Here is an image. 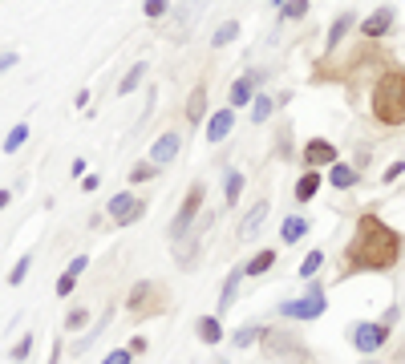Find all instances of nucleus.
Masks as SVG:
<instances>
[{
	"label": "nucleus",
	"instance_id": "f257e3e1",
	"mask_svg": "<svg viewBox=\"0 0 405 364\" xmlns=\"http://www.w3.org/2000/svg\"><path fill=\"white\" fill-rule=\"evenodd\" d=\"M401 235L389 227L381 215L361 211L356 215V231L344 247V271L340 275H356V271H389L401 264Z\"/></svg>",
	"mask_w": 405,
	"mask_h": 364
},
{
	"label": "nucleus",
	"instance_id": "f03ea898",
	"mask_svg": "<svg viewBox=\"0 0 405 364\" xmlns=\"http://www.w3.org/2000/svg\"><path fill=\"white\" fill-rule=\"evenodd\" d=\"M369 114H373V122L385 126V130L405 126V69L401 65H385L373 77Z\"/></svg>",
	"mask_w": 405,
	"mask_h": 364
},
{
	"label": "nucleus",
	"instance_id": "7ed1b4c3",
	"mask_svg": "<svg viewBox=\"0 0 405 364\" xmlns=\"http://www.w3.org/2000/svg\"><path fill=\"white\" fill-rule=\"evenodd\" d=\"M324 308H328V304H324V287H320L316 280H312V283H308V296H300V299H284V304H280L275 312L284 316V320H320Z\"/></svg>",
	"mask_w": 405,
	"mask_h": 364
},
{
	"label": "nucleus",
	"instance_id": "20e7f679",
	"mask_svg": "<svg viewBox=\"0 0 405 364\" xmlns=\"http://www.w3.org/2000/svg\"><path fill=\"white\" fill-rule=\"evenodd\" d=\"M389 328H393V324H385V320H361V324H353L349 340H353L356 352L373 356L377 348H385V344H389Z\"/></svg>",
	"mask_w": 405,
	"mask_h": 364
},
{
	"label": "nucleus",
	"instance_id": "39448f33",
	"mask_svg": "<svg viewBox=\"0 0 405 364\" xmlns=\"http://www.w3.org/2000/svg\"><path fill=\"white\" fill-rule=\"evenodd\" d=\"M106 215L113 219V227H130L146 215V199H138L134 190H118L110 202H106Z\"/></svg>",
	"mask_w": 405,
	"mask_h": 364
},
{
	"label": "nucleus",
	"instance_id": "423d86ee",
	"mask_svg": "<svg viewBox=\"0 0 405 364\" xmlns=\"http://www.w3.org/2000/svg\"><path fill=\"white\" fill-rule=\"evenodd\" d=\"M203 199H207V190H203V182H194L191 190H187V199L178 202V215H175V223H170V235H187L194 227V219L203 215Z\"/></svg>",
	"mask_w": 405,
	"mask_h": 364
},
{
	"label": "nucleus",
	"instance_id": "0eeeda50",
	"mask_svg": "<svg viewBox=\"0 0 405 364\" xmlns=\"http://www.w3.org/2000/svg\"><path fill=\"white\" fill-rule=\"evenodd\" d=\"M393 20H397V8L393 4H377L365 20H356V33L365 37V41H381L393 29Z\"/></svg>",
	"mask_w": 405,
	"mask_h": 364
},
{
	"label": "nucleus",
	"instance_id": "6e6552de",
	"mask_svg": "<svg viewBox=\"0 0 405 364\" xmlns=\"http://www.w3.org/2000/svg\"><path fill=\"white\" fill-rule=\"evenodd\" d=\"M300 158H304V166H312V170H320V166H332V162H340V150L328 142V138H308L304 146H300Z\"/></svg>",
	"mask_w": 405,
	"mask_h": 364
},
{
	"label": "nucleus",
	"instance_id": "1a4fd4ad",
	"mask_svg": "<svg viewBox=\"0 0 405 364\" xmlns=\"http://www.w3.org/2000/svg\"><path fill=\"white\" fill-rule=\"evenodd\" d=\"M263 77V73H256V69H247V73H239L235 82H231V89H227V105L231 110H251V101H256V82Z\"/></svg>",
	"mask_w": 405,
	"mask_h": 364
},
{
	"label": "nucleus",
	"instance_id": "9d476101",
	"mask_svg": "<svg viewBox=\"0 0 405 364\" xmlns=\"http://www.w3.org/2000/svg\"><path fill=\"white\" fill-rule=\"evenodd\" d=\"M235 122H239V110H231V105H223V110H215V114H207V122H203V138H207L211 146H215V142H223L227 134L235 130Z\"/></svg>",
	"mask_w": 405,
	"mask_h": 364
},
{
	"label": "nucleus",
	"instance_id": "9b49d317",
	"mask_svg": "<svg viewBox=\"0 0 405 364\" xmlns=\"http://www.w3.org/2000/svg\"><path fill=\"white\" fill-rule=\"evenodd\" d=\"M154 308H162V299H158V292H154V283H150V280L134 283V292H130V316H134V320H142V316H158Z\"/></svg>",
	"mask_w": 405,
	"mask_h": 364
},
{
	"label": "nucleus",
	"instance_id": "f8f14e48",
	"mask_svg": "<svg viewBox=\"0 0 405 364\" xmlns=\"http://www.w3.org/2000/svg\"><path fill=\"white\" fill-rule=\"evenodd\" d=\"M203 8H207V0H178L175 8H170V13H175V37L178 41H187V37H191V29L194 25H199V17H203Z\"/></svg>",
	"mask_w": 405,
	"mask_h": 364
},
{
	"label": "nucleus",
	"instance_id": "ddd939ff",
	"mask_svg": "<svg viewBox=\"0 0 405 364\" xmlns=\"http://www.w3.org/2000/svg\"><path fill=\"white\" fill-rule=\"evenodd\" d=\"M356 20H361V17H356L353 8L337 13V17H332V25H328V37H324V53H337V49H340V41H344V37L356 29Z\"/></svg>",
	"mask_w": 405,
	"mask_h": 364
},
{
	"label": "nucleus",
	"instance_id": "4468645a",
	"mask_svg": "<svg viewBox=\"0 0 405 364\" xmlns=\"http://www.w3.org/2000/svg\"><path fill=\"white\" fill-rule=\"evenodd\" d=\"M178 150H182V134H178V130H166V134L158 138V142L150 146V162H158V166L175 162V158H178Z\"/></svg>",
	"mask_w": 405,
	"mask_h": 364
},
{
	"label": "nucleus",
	"instance_id": "2eb2a0df",
	"mask_svg": "<svg viewBox=\"0 0 405 364\" xmlns=\"http://www.w3.org/2000/svg\"><path fill=\"white\" fill-rule=\"evenodd\" d=\"M320 186H324V174L320 170H312V166H304V174L296 178L292 195H296V202H312L316 195H320Z\"/></svg>",
	"mask_w": 405,
	"mask_h": 364
},
{
	"label": "nucleus",
	"instance_id": "dca6fc26",
	"mask_svg": "<svg viewBox=\"0 0 405 364\" xmlns=\"http://www.w3.org/2000/svg\"><path fill=\"white\" fill-rule=\"evenodd\" d=\"M268 215H272V202L268 199H259V202H251V211H247V219L239 223V239H251V235L268 223Z\"/></svg>",
	"mask_w": 405,
	"mask_h": 364
},
{
	"label": "nucleus",
	"instance_id": "f3484780",
	"mask_svg": "<svg viewBox=\"0 0 405 364\" xmlns=\"http://www.w3.org/2000/svg\"><path fill=\"white\" fill-rule=\"evenodd\" d=\"M356 182H361V170L353 162H332L328 166V186H337V190H353Z\"/></svg>",
	"mask_w": 405,
	"mask_h": 364
},
{
	"label": "nucleus",
	"instance_id": "a211bd4d",
	"mask_svg": "<svg viewBox=\"0 0 405 364\" xmlns=\"http://www.w3.org/2000/svg\"><path fill=\"white\" fill-rule=\"evenodd\" d=\"M207 122V85L199 82L187 98V126H203Z\"/></svg>",
	"mask_w": 405,
	"mask_h": 364
},
{
	"label": "nucleus",
	"instance_id": "6ab92c4d",
	"mask_svg": "<svg viewBox=\"0 0 405 364\" xmlns=\"http://www.w3.org/2000/svg\"><path fill=\"white\" fill-rule=\"evenodd\" d=\"M304 235H308V215H288V219H284V227H280V239H284V247L300 243Z\"/></svg>",
	"mask_w": 405,
	"mask_h": 364
},
{
	"label": "nucleus",
	"instance_id": "aec40b11",
	"mask_svg": "<svg viewBox=\"0 0 405 364\" xmlns=\"http://www.w3.org/2000/svg\"><path fill=\"white\" fill-rule=\"evenodd\" d=\"M194 332H199V340H203V344H219V340H223V324H219V316H199V320H194Z\"/></svg>",
	"mask_w": 405,
	"mask_h": 364
},
{
	"label": "nucleus",
	"instance_id": "412c9836",
	"mask_svg": "<svg viewBox=\"0 0 405 364\" xmlns=\"http://www.w3.org/2000/svg\"><path fill=\"white\" fill-rule=\"evenodd\" d=\"M243 280H247V275H243V267H231V275H227V283H223V296H219V312H227V308L235 304Z\"/></svg>",
	"mask_w": 405,
	"mask_h": 364
},
{
	"label": "nucleus",
	"instance_id": "4be33fe9",
	"mask_svg": "<svg viewBox=\"0 0 405 364\" xmlns=\"http://www.w3.org/2000/svg\"><path fill=\"white\" fill-rule=\"evenodd\" d=\"M146 82V61H134V65L126 69V77L118 82V98H126V93H134L138 85Z\"/></svg>",
	"mask_w": 405,
	"mask_h": 364
},
{
	"label": "nucleus",
	"instance_id": "5701e85b",
	"mask_svg": "<svg viewBox=\"0 0 405 364\" xmlns=\"http://www.w3.org/2000/svg\"><path fill=\"white\" fill-rule=\"evenodd\" d=\"M272 264H275V247H268V251H259V255H251V259L243 264V275H247V280H256V275H263Z\"/></svg>",
	"mask_w": 405,
	"mask_h": 364
},
{
	"label": "nucleus",
	"instance_id": "b1692460",
	"mask_svg": "<svg viewBox=\"0 0 405 364\" xmlns=\"http://www.w3.org/2000/svg\"><path fill=\"white\" fill-rule=\"evenodd\" d=\"M243 195V170H227L223 174V202L227 207H235Z\"/></svg>",
	"mask_w": 405,
	"mask_h": 364
},
{
	"label": "nucleus",
	"instance_id": "393cba45",
	"mask_svg": "<svg viewBox=\"0 0 405 364\" xmlns=\"http://www.w3.org/2000/svg\"><path fill=\"white\" fill-rule=\"evenodd\" d=\"M235 37H239V20H223V25L211 33V49H227Z\"/></svg>",
	"mask_w": 405,
	"mask_h": 364
},
{
	"label": "nucleus",
	"instance_id": "a878e982",
	"mask_svg": "<svg viewBox=\"0 0 405 364\" xmlns=\"http://www.w3.org/2000/svg\"><path fill=\"white\" fill-rule=\"evenodd\" d=\"M263 336H268L263 324H247V328H239L235 336H231V344H235V348H251L256 340H263Z\"/></svg>",
	"mask_w": 405,
	"mask_h": 364
},
{
	"label": "nucleus",
	"instance_id": "bb28decb",
	"mask_svg": "<svg viewBox=\"0 0 405 364\" xmlns=\"http://www.w3.org/2000/svg\"><path fill=\"white\" fill-rule=\"evenodd\" d=\"M25 142H29V122H16L13 130L4 134V154H16Z\"/></svg>",
	"mask_w": 405,
	"mask_h": 364
},
{
	"label": "nucleus",
	"instance_id": "cd10ccee",
	"mask_svg": "<svg viewBox=\"0 0 405 364\" xmlns=\"http://www.w3.org/2000/svg\"><path fill=\"white\" fill-rule=\"evenodd\" d=\"M272 114H275V101L268 98V93H256V101H251V122H256V126H263Z\"/></svg>",
	"mask_w": 405,
	"mask_h": 364
},
{
	"label": "nucleus",
	"instance_id": "c85d7f7f",
	"mask_svg": "<svg viewBox=\"0 0 405 364\" xmlns=\"http://www.w3.org/2000/svg\"><path fill=\"white\" fill-rule=\"evenodd\" d=\"M154 174H158V162H150V158H142V162H134V166H130V182H134V186L150 182Z\"/></svg>",
	"mask_w": 405,
	"mask_h": 364
},
{
	"label": "nucleus",
	"instance_id": "c756f323",
	"mask_svg": "<svg viewBox=\"0 0 405 364\" xmlns=\"http://www.w3.org/2000/svg\"><path fill=\"white\" fill-rule=\"evenodd\" d=\"M308 8H312L308 0H284V4H280V20H304Z\"/></svg>",
	"mask_w": 405,
	"mask_h": 364
},
{
	"label": "nucleus",
	"instance_id": "7c9ffc66",
	"mask_svg": "<svg viewBox=\"0 0 405 364\" xmlns=\"http://www.w3.org/2000/svg\"><path fill=\"white\" fill-rule=\"evenodd\" d=\"M320 264H324V251H308L304 264H300V280H312V275L320 271Z\"/></svg>",
	"mask_w": 405,
	"mask_h": 364
},
{
	"label": "nucleus",
	"instance_id": "2f4dec72",
	"mask_svg": "<svg viewBox=\"0 0 405 364\" xmlns=\"http://www.w3.org/2000/svg\"><path fill=\"white\" fill-rule=\"evenodd\" d=\"M32 344H37V340H32V332H25V336L13 344V352H8V356H13L16 364H25V360H29V352H32Z\"/></svg>",
	"mask_w": 405,
	"mask_h": 364
},
{
	"label": "nucleus",
	"instance_id": "473e14b6",
	"mask_svg": "<svg viewBox=\"0 0 405 364\" xmlns=\"http://www.w3.org/2000/svg\"><path fill=\"white\" fill-rule=\"evenodd\" d=\"M142 13H146V20H162L170 13V0H142Z\"/></svg>",
	"mask_w": 405,
	"mask_h": 364
},
{
	"label": "nucleus",
	"instance_id": "72a5a7b5",
	"mask_svg": "<svg viewBox=\"0 0 405 364\" xmlns=\"http://www.w3.org/2000/svg\"><path fill=\"white\" fill-rule=\"evenodd\" d=\"M89 324V312L85 308H69V316H65V332H81Z\"/></svg>",
	"mask_w": 405,
	"mask_h": 364
},
{
	"label": "nucleus",
	"instance_id": "f704fd0d",
	"mask_svg": "<svg viewBox=\"0 0 405 364\" xmlns=\"http://www.w3.org/2000/svg\"><path fill=\"white\" fill-rule=\"evenodd\" d=\"M29 267H32V255H20V259H16V267L8 271V283H13V287H20V283H25V275H29Z\"/></svg>",
	"mask_w": 405,
	"mask_h": 364
},
{
	"label": "nucleus",
	"instance_id": "c9c22d12",
	"mask_svg": "<svg viewBox=\"0 0 405 364\" xmlns=\"http://www.w3.org/2000/svg\"><path fill=\"white\" fill-rule=\"evenodd\" d=\"M101 364H134V352L130 348H113V352L101 356Z\"/></svg>",
	"mask_w": 405,
	"mask_h": 364
},
{
	"label": "nucleus",
	"instance_id": "e433bc0d",
	"mask_svg": "<svg viewBox=\"0 0 405 364\" xmlns=\"http://www.w3.org/2000/svg\"><path fill=\"white\" fill-rule=\"evenodd\" d=\"M73 287H77V275L73 271H61V280H57V296H73Z\"/></svg>",
	"mask_w": 405,
	"mask_h": 364
},
{
	"label": "nucleus",
	"instance_id": "4c0bfd02",
	"mask_svg": "<svg viewBox=\"0 0 405 364\" xmlns=\"http://www.w3.org/2000/svg\"><path fill=\"white\" fill-rule=\"evenodd\" d=\"M401 174H405V158H397V162H389V166H385V174H381V182L389 186V182H397Z\"/></svg>",
	"mask_w": 405,
	"mask_h": 364
},
{
	"label": "nucleus",
	"instance_id": "58836bf2",
	"mask_svg": "<svg viewBox=\"0 0 405 364\" xmlns=\"http://www.w3.org/2000/svg\"><path fill=\"white\" fill-rule=\"evenodd\" d=\"M280 158H296V150L288 146V122L280 126Z\"/></svg>",
	"mask_w": 405,
	"mask_h": 364
},
{
	"label": "nucleus",
	"instance_id": "ea45409f",
	"mask_svg": "<svg viewBox=\"0 0 405 364\" xmlns=\"http://www.w3.org/2000/svg\"><path fill=\"white\" fill-rule=\"evenodd\" d=\"M85 264H89V259H85V255H73V259H69V267H65V271H73V275H81V271H85Z\"/></svg>",
	"mask_w": 405,
	"mask_h": 364
},
{
	"label": "nucleus",
	"instance_id": "a19ab883",
	"mask_svg": "<svg viewBox=\"0 0 405 364\" xmlns=\"http://www.w3.org/2000/svg\"><path fill=\"white\" fill-rule=\"evenodd\" d=\"M146 348H150V340H146V336H134V340H130V352H134V356H142Z\"/></svg>",
	"mask_w": 405,
	"mask_h": 364
},
{
	"label": "nucleus",
	"instance_id": "79ce46f5",
	"mask_svg": "<svg viewBox=\"0 0 405 364\" xmlns=\"http://www.w3.org/2000/svg\"><path fill=\"white\" fill-rule=\"evenodd\" d=\"M69 174H73V178H85V158H73V162H69Z\"/></svg>",
	"mask_w": 405,
	"mask_h": 364
},
{
	"label": "nucleus",
	"instance_id": "37998d69",
	"mask_svg": "<svg viewBox=\"0 0 405 364\" xmlns=\"http://www.w3.org/2000/svg\"><path fill=\"white\" fill-rule=\"evenodd\" d=\"M97 186H101V178H97V174H85V178H81V190H89V195H94Z\"/></svg>",
	"mask_w": 405,
	"mask_h": 364
},
{
	"label": "nucleus",
	"instance_id": "c03bdc74",
	"mask_svg": "<svg viewBox=\"0 0 405 364\" xmlns=\"http://www.w3.org/2000/svg\"><path fill=\"white\" fill-rule=\"evenodd\" d=\"M16 65V53H0V73H4V69H13Z\"/></svg>",
	"mask_w": 405,
	"mask_h": 364
},
{
	"label": "nucleus",
	"instance_id": "a18cd8bd",
	"mask_svg": "<svg viewBox=\"0 0 405 364\" xmlns=\"http://www.w3.org/2000/svg\"><path fill=\"white\" fill-rule=\"evenodd\" d=\"M73 105H77V110H85V105H89V89H81L77 98H73Z\"/></svg>",
	"mask_w": 405,
	"mask_h": 364
},
{
	"label": "nucleus",
	"instance_id": "49530a36",
	"mask_svg": "<svg viewBox=\"0 0 405 364\" xmlns=\"http://www.w3.org/2000/svg\"><path fill=\"white\" fill-rule=\"evenodd\" d=\"M8 202H13V190H0V211H4Z\"/></svg>",
	"mask_w": 405,
	"mask_h": 364
},
{
	"label": "nucleus",
	"instance_id": "de8ad7c7",
	"mask_svg": "<svg viewBox=\"0 0 405 364\" xmlns=\"http://www.w3.org/2000/svg\"><path fill=\"white\" fill-rule=\"evenodd\" d=\"M361 364H377V360H373V356H369V360H361Z\"/></svg>",
	"mask_w": 405,
	"mask_h": 364
},
{
	"label": "nucleus",
	"instance_id": "09e8293b",
	"mask_svg": "<svg viewBox=\"0 0 405 364\" xmlns=\"http://www.w3.org/2000/svg\"><path fill=\"white\" fill-rule=\"evenodd\" d=\"M272 4H275V8H280V4H284V0H272Z\"/></svg>",
	"mask_w": 405,
	"mask_h": 364
}]
</instances>
